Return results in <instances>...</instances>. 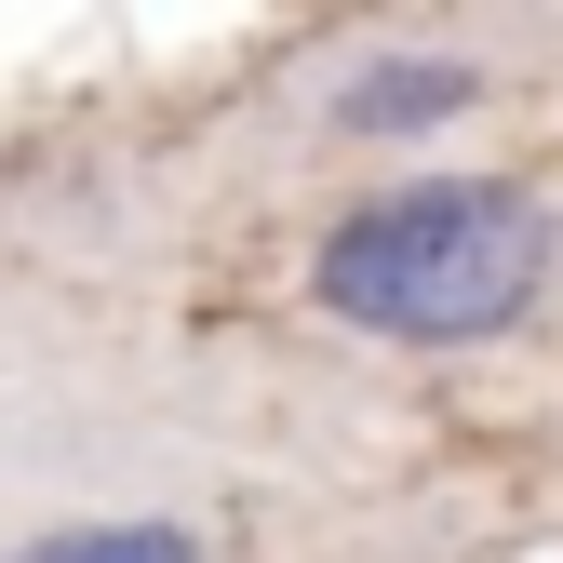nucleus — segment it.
Listing matches in <instances>:
<instances>
[{"label":"nucleus","instance_id":"nucleus-1","mask_svg":"<svg viewBox=\"0 0 563 563\" xmlns=\"http://www.w3.org/2000/svg\"><path fill=\"white\" fill-rule=\"evenodd\" d=\"M537 282H550V216L523 188L497 175H443V188H389L363 201L322 268H309V296L349 322V335H389V349H470V335H497L537 309Z\"/></svg>","mask_w":563,"mask_h":563},{"label":"nucleus","instance_id":"nucleus-2","mask_svg":"<svg viewBox=\"0 0 563 563\" xmlns=\"http://www.w3.org/2000/svg\"><path fill=\"white\" fill-rule=\"evenodd\" d=\"M470 108H483L470 54H389V67H363V81L335 95L349 134H430V121H470Z\"/></svg>","mask_w":563,"mask_h":563},{"label":"nucleus","instance_id":"nucleus-3","mask_svg":"<svg viewBox=\"0 0 563 563\" xmlns=\"http://www.w3.org/2000/svg\"><path fill=\"white\" fill-rule=\"evenodd\" d=\"M27 563H201V537H188V523H67V537H41Z\"/></svg>","mask_w":563,"mask_h":563}]
</instances>
